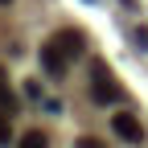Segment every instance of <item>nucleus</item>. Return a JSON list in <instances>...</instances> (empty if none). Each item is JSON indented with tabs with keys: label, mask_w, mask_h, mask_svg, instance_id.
<instances>
[{
	"label": "nucleus",
	"mask_w": 148,
	"mask_h": 148,
	"mask_svg": "<svg viewBox=\"0 0 148 148\" xmlns=\"http://www.w3.org/2000/svg\"><path fill=\"white\" fill-rule=\"evenodd\" d=\"M90 70H95V90H90V95H95V103H119V99H123V90H119L115 82H111V78H107V74H111V70H107L103 62H95V66H90Z\"/></svg>",
	"instance_id": "1"
},
{
	"label": "nucleus",
	"mask_w": 148,
	"mask_h": 148,
	"mask_svg": "<svg viewBox=\"0 0 148 148\" xmlns=\"http://www.w3.org/2000/svg\"><path fill=\"white\" fill-rule=\"evenodd\" d=\"M111 132H115L119 140H127V144H140V140H144L140 119H136V115H127V111H115V115H111Z\"/></svg>",
	"instance_id": "2"
},
{
	"label": "nucleus",
	"mask_w": 148,
	"mask_h": 148,
	"mask_svg": "<svg viewBox=\"0 0 148 148\" xmlns=\"http://www.w3.org/2000/svg\"><path fill=\"white\" fill-rule=\"evenodd\" d=\"M41 66H45V74H49V78H66L70 58L62 53V45H58V41H49V45H41Z\"/></svg>",
	"instance_id": "3"
},
{
	"label": "nucleus",
	"mask_w": 148,
	"mask_h": 148,
	"mask_svg": "<svg viewBox=\"0 0 148 148\" xmlns=\"http://www.w3.org/2000/svg\"><path fill=\"white\" fill-rule=\"evenodd\" d=\"M53 41L62 45V53H66L70 62H74V58H82V53H86V41H82V33H74V29H62L58 37H53Z\"/></svg>",
	"instance_id": "4"
},
{
	"label": "nucleus",
	"mask_w": 148,
	"mask_h": 148,
	"mask_svg": "<svg viewBox=\"0 0 148 148\" xmlns=\"http://www.w3.org/2000/svg\"><path fill=\"white\" fill-rule=\"evenodd\" d=\"M21 148H49V136L45 132H29V136H21Z\"/></svg>",
	"instance_id": "5"
},
{
	"label": "nucleus",
	"mask_w": 148,
	"mask_h": 148,
	"mask_svg": "<svg viewBox=\"0 0 148 148\" xmlns=\"http://www.w3.org/2000/svg\"><path fill=\"white\" fill-rule=\"evenodd\" d=\"M0 111H8V115L16 111V95H12V90H8L4 82H0Z\"/></svg>",
	"instance_id": "6"
},
{
	"label": "nucleus",
	"mask_w": 148,
	"mask_h": 148,
	"mask_svg": "<svg viewBox=\"0 0 148 148\" xmlns=\"http://www.w3.org/2000/svg\"><path fill=\"white\" fill-rule=\"evenodd\" d=\"M132 45H136L140 53H148V29H136V33H132Z\"/></svg>",
	"instance_id": "7"
},
{
	"label": "nucleus",
	"mask_w": 148,
	"mask_h": 148,
	"mask_svg": "<svg viewBox=\"0 0 148 148\" xmlns=\"http://www.w3.org/2000/svg\"><path fill=\"white\" fill-rule=\"evenodd\" d=\"M74 148H107L99 136H82V140H74Z\"/></svg>",
	"instance_id": "8"
},
{
	"label": "nucleus",
	"mask_w": 148,
	"mask_h": 148,
	"mask_svg": "<svg viewBox=\"0 0 148 148\" xmlns=\"http://www.w3.org/2000/svg\"><path fill=\"white\" fill-rule=\"evenodd\" d=\"M12 140V127H8V119H4V111H0V144H8Z\"/></svg>",
	"instance_id": "9"
},
{
	"label": "nucleus",
	"mask_w": 148,
	"mask_h": 148,
	"mask_svg": "<svg viewBox=\"0 0 148 148\" xmlns=\"http://www.w3.org/2000/svg\"><path fill=\"white\" fill-rule=\"evenodd\" d=\"M25 99H33V103L41 99V82H25Z\"/></svg>",
	"instance_id": "10"
},
{
	"label": "nucleus",
	"mask_w": 148,
	"mask_h": 148,
	"mask_svg": "<svg viewBox=\"0 0 148 148\" xmlns=\"http://www.w3.org/2000/svg\"><path fill=\"white\" fill-rule=\"evenodd\" d=\"M0 82H4V70H0Z\"/></svg>",
	"instance_id": "11"
},
{
	"label": "nucleus",
	"mask_w": 148,
	"mask_h": 148,
	"mask_svg": "<svg viewBox=\"0 0 148 148\" xmlns=\"http://www.w3.org/2000/svg\"><path fill=\"white\" fill-rule=\"evenodd\" d=\"M0 4H12V0H0Z\"/></svg>",
	"instance_id": "12"
}]
</instances>
